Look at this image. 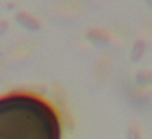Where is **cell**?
Here are the masks:
<instances>
[{"label":"cell","instance_id":"6da1fadb","mask_svg":"<svg viewBox=\"0 0 152 139\" xmlns=\"http://www.w3.org/2000/svg\"><path fill=\"white\" fill-rule=\"evenodd\" d=\"M0 139H62L61 114L38 93H5L0 96Z\"/></svg>","mask_w":152,"mask_h":139}]
</instances>
